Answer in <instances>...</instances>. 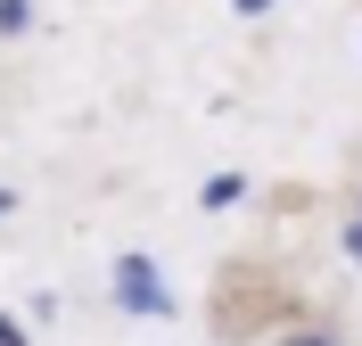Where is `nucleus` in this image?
<instances>
[{"label":"nucleus","instance_id":"1","mask_svg":"<svg viewBox=\"0 0 362 346\" xmlns=\"http://www.w3.org/2000/svg\"><path fill=\"white\" fill-rule=\"evenodd\" d=\"M115 305L124 313H173V289L148 255H115Z\"/></svg>","mask_w":362,"mask_h":346},{"label":"nucleus","instance_id":"2","mask_svg":"<svg viewBox=\"0 0 362 346\" xmlns=\"http://www.w3.org/2000/svg\"><path fill=\"white\" fill-rule=\"evenodd\" d=\"M239 190H247V173H214V182H206V207H230Z\"/></svg>","mask_w":362,"mask_h":346},{"label":"nucleus","instance_id":"3","mask_svg":"<svg viewBox=\"0 0 362 346\" xmlns=\"http://www.w3.org/2000/svg\"><path fill=\"white\" fill-rule=\"evenodd\" d=\"M25 17H33V0H0V42H8V33H25Z\"/></svg>","mask_w":362,"mask_h":346},{"label":"nucleus","instance_id":"4","mask_svg":"<svg viewBox=\"0 0 362 346\" xmlns=\"http://www.w3.org/2000/svg\"><path fill=\"white\" fill-rule=\"evenodd\" d=\"M272 346H346L338 330H288V338H272Z\"/></svg>","mask_w":362,"mask_h":346},{"label":"nucleus","instance_id":"5","mask_svg":"<svg viewBox=\"0 0 362 346\" xmlns=\"http://www.w3.org/2000/svg\"><path fill=\"white\" fill-rule=\"evenodd\" d=\"M0 346H25V330H17V322H8V313H0Z\"/></svg>","mask_w":362,"mask_h":346},{"label":"nucleus","instance_id":"6","mask_svg":"<svg viewBox=\"0 0 362 346\" xmlns=\"http://www.w3.org/2000/svg\"><path fill=\"white\" fill-rule=\"evenodd\" d=\"M346 255H354V264H362V223H346Z\"/></svg>","mask_w":362,"mask_h":346},{"label":"nucleus","instance_id":"7","mask_svg":"<svg viewBox=\"0 0 362 346\" xmlns=\"http://www.w3.org/2000/svg\"><path fill=\"white\" fill-rule=\"evenodd\" d=\"M230 8H239V17H264V8H272V0H230Z\"/></svg>","mask_w":362,"mask_h":346},{"label":"nucleus","instance_id":"8","mask_svg":"<svg viewBox=\"0 0 362 346\" xmlns=\"http://www.w3.org/2000/svg\"><path fill=\"white\" fill-rule=\"evenodd\" d=\"M8 207H17V198H8V190H0V214H8Z\"/></svg>","mask_w":362,"mask_h":346},{"label":"nucleus","instance_id":"9","mask_svg":"<svg viewBox=\"0 0 362 346\" xmlns=\"http://www.w3.org/2000/svg\"><path fill=\"white\" fill-rule=\"evenodd\" d=\"M354 223H362V207H354Z\"/></svg>","mask_w":362,"mask_h":346}]
</instances>
